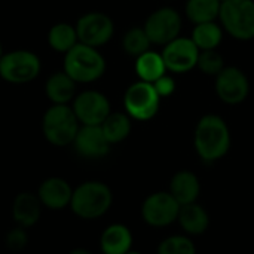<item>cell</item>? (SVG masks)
<instances>
[{
  "label": "cell",
  "instance_id": "obj_28",
  "mask_svg": "<svg viewBox=\"0 0 254 254\" xmlns=\"http://www.w3.org/2000/svg\"><path fill=\"white\" fill-rule=\"evenodd\" d=\"M196 67L204 74L216 77L226 65H225L222 54L217 52L216 49H211V51H201L199 52V58H198V65Z\"/></svg>",
  "mask_w": 254,
  "mask_h": 254
},
{
  "label": "cell",
  "instance_id": "obj_20",
  "mask_svg": "<svg viewBox=\"0 0 254 254\" xmlns=\"http://www.w3.org/2000/svg\"><path fill=\"white\" fill-rule=\"evenodd\" d=\"M177 223L186 232V235L199 237L207 232L210 226V216L201 204L193 202L180 207Z\"/></svg>",
  "mask_w": 254,
  "mask_h": 254
},
{
  "label": "cell",
  "instance_id": "obj_11",
  "mask_svg": "<svg viewBox=\"0 0 254 254\" xmlns=\"http://www.w3.org/2000/svg\"><path fill=\"white\" fill-rule=\"evenodd\" d=\"M70 106L80 125H101L112 113L109 98L95 89L77 92Z\"/></svg>",
  "mask_w": 254,
  "mask_h": 254
},
{
  "label": "cell",
  "instance_id": "obj_30",
  "mask_svg": "<svg viewBox=\"0 0 254 254\" xmlns=\"http://www.w3.org/2000/svg\"><path fill=\"white\" fill-rule=\"evenodd\" d=\"M153 86H155V89H156V92L159 94L161 98H167V97L173 95L174 91H176V82L168 74H164L156 82H153Z\"/></svg>",
  "mask_w": 254,
  "mask_h": 254
},
{
  "label": "cell",
  "instance_id": "obj_13",
  "mask_svg": "<svg viewBox=\"0 0 254 254\" xmlns=\"http://www.w3.org/2000/svg\"><path fill=\"white\" fill-rule=\"evenodd\" d=\"M216 94L217 97L231 106L243 103L250 92V83L247 76L238 67H225L216 76Z\"/></svg>",
  "mask_w": 254,
  "mask_h": 254
},
{
  "label": "cell",
  "instance_id": "obj_26",
  "mask_svg": "<svg viewBox=\"0 0 254 254\" xmlns=\"http://www.w3.org/2000/svg\"><path fill=\"white\" fill-rule=\"evenodd\" d=\"M152 42L147 37L146 31L143 27H134L131 30H128L122 39V48L124 51L131 55V57H140L141 54L150 51Z\"/></svg>",
  "mask_w": 254,
  "mask_h": 254
},
{
  "label": "cell",
  "instance_id": "obj_27",
  "mask_svg": "<svg viewBox=\"0 0 254 254\" xmlns=\"http://www.w3.org/2000/svg\"><path fill=\"white\" fill-rule=\"evenodd\" d=\"M158 254H196V247L189 235H171L161 241Z\"/></svg>",
  "mask_w": 254,
  "mask_h": 254
},
{
  "label": "cell",
  "instance_id": "obj_15",
  "mask_svg": "<svg viewBox=\"0 0 254 254\" xmlns=\"http://www.w3.org/2000/svg\"><path fill=\"white\" fill-rule=\"evenodd\" d=\"M37 196L43 207L52 211H60L70 207L73 188L61 177H48L37 189Z\"/></svg>",
  "mask_w": 254,
  "mask_h": 254
},
{
  "label": "cell",
  "instance_id": "obj_23",
  "mask_svg": "<svg viewBox=\"0 0 254 254\" xmlns=\"http://www.w3.org/2000/svg\"><path fill=\"white\" fill-rule=\"evenodd\" d=\"M100 127H101L107 141L112 146L127 140L128 135L131 134V128H132L131 118L127 113H121V112H112Z\"/></svg>",
  "mask_w": 254,
  "mask_h": 254
},
{
  "label": "cell",
  "instance_id": "obj_6",
  "mask_svg": "<svg viewBox=\"0 0 254 254\" xmlns=\"http://www.w3.org/2000/svg\"><path fill=\"white\" fill-rule=\"evenodd\" d=\"M219 21L234 39H254V0H222Z\"/></svg>",
  "mask_w": 254,
  "mask_h": 254
},
{
  "label": "cell",
  "instance_id": "obj_12",
  "mask_svg": "<svg viewBox=\"0 0 254 254\" xmlns=\"http://www.w3.org/2000/svg\"><path fill=\"white\" fill-rule=\"evenodd\" d=\"M199 52V48L190 37L179 36L173 42L167 43L161 54L167 70L176 74H182L193 70L198 65Z\"/></svg>",
  "mask_w": 254,
  "mask_h": 254
},
{
  "label": "cell",
  "instance_id": "obj_9",
  "mask_svg": "<svg viewBox=\"0 0 254 254\" xmlns=\"http://www.w3.org/2000/svg\"><path fill=\"white\" fill-rule=\"evenodd\" d=\"M180 204L170 192H155L141 204V217L152 228H167L177 222Z\"/></svg>",
  "mask_w": 254,
  "mask_h": 254
},
{
  "label": "cell",
  "instance_id": "obj_22",
  "mask_svg": "<svg viewBox=\"0 0 254 254\" xmlns=\"http://www.w3.org/2000/svg\"><path fill=\"white\" fill-rule=\"evenodd\" d=\"M79 43L76 27L68 22H57L48 31V45L52 51L65 55Z\"/></svg>",
  "mask_w": 254,
  "mask_h": 254
},
{
  "label": "cell",
  "instance_id": "obj_14",
  "mask_svg": "<svg viewBox=\"0 0 254 254\" xmlns=\"http://www.w3.org/2000/svg\"><path fill=\"white\" fill-rule=\"evenodd\" d=\"M73 147L82 158L101 159L110 152L112 144L107 141L100 125H80Z\"/></svg>",
  "mask_w": 254,
  "mask_h": 254
},
{
  "label": "cell",
  "instance_id": "obj_17",
  "mask_svg": "<svg viewBox=\"0 0 254 254\" xmlns=\"http://www.w3.org/2000/svg\"><path fill=\"white\" fill-rule=\"evenodd\" d=\"M45 95L51 104H71L77 95V83L64 71H54L45 83Z\"/></svg>",
  "mask_w": 254,
  "mask_h": 254
},
{
  "label": "cell",
  "instance_id": "obj_18",
  "mask_svg": "<svg viewBox=\"0 0 254 254\" xmlns=\"http://www.w3.org/2000/svg\"><path fill=\"white\" fill-rule=\"evenodd\" d=\"M42 202L37 193L21 192L15 196L12 204V217L18 226L31 228L34 226L42 216Z\"/></svg>",
  "mask_w": 254,
  "mask_h": 254
},
{
  "label": "cell",
  "instance_id": "obj_4",
  "mask_svg": "<svg viewBox=\"0 0 254 254\" xmlns=\"http://www.w3.org/2000/svg\"><path fill=\"white\" fill-rule=\"evenodd\" d=\"M80 124L70 104H51L42 116V134L57 147L73 144Z\"/></svg>",
  "mask_w": 254,
  "mask_h": 254
},
{
  "label": "cell",
  "instance_id": "obj_31",
  "mask_svg": "<svg viewBox=\"0 0 254 254\" xmlns=\"http://www.w3.org/2000/svg\"><path fill=\"white\" fill-rule=\"evenodd\" d=\"M68 254H92L89 250H86V249H82V247H77V249H73L71 252Z\"/></svg>",
  "mask_w": 254,
  "mask_h": 254
},
{
  "label": "cell",
  "instance_id": "obj_10",
  "mask_svg": "<svg viewBox=\"0 0 254 254\" xmlns=\"http://www.w3.org/2000/svg\"><path fill=\"white\" fill-rule=\"evenodd\" d=\"M143 28L152 45L165 46L180 36L182 16L173 7H161L147 16Z\"/></svg>",
  "mask_w": 254,
  "mask_h": 254
},
{
  "label": "cell",
  "instance_id": "obj_21",
  "mask_svg": "<svg viewBox=\"0 0 254 254\" xmlns=\"http://www.w3.org/2000/svg\"><path fill=\"white\" fill-rule=\"evenodd\" d=\"M167 65L162 54L155 51H147L135 58V73L140 80L153 83L164 74H167Z\"/></svg>",
  "mask_w": 254,
  "mask_h": 254
},
{
  "label": "cell",
  "instance_id": "obj_2",
  "mask_svg": "<svg viewBox=\"0 0 254 254\" xmlns=\"http://www.w3.org/2000/svg\"><path fill=\"white\" fill-rule=\"evenodd\" d=\"M113 204L112 189L98 180H88L73 189L70 210L82 220L103 217Z\"/></svg>",
  "mask_w": 254,
  "mask_h": 254
},
{
  "label": "cell",
  "instance_id": "obj_29",
  "mask_svg": "<svg viewBox=\"0 0 254 254\" xmlns=\"http://www.w3.org/2000/svg\"><path fill=\"white\" fill-rule=\"evenodd\" d=\"M4 244L10 252L24 250L28 244V234H27L25 228L16 225V228L10 229L4 237Z\"/></svg>",
  "mask_w": 254,
  "mask_h": 254
},
{
  "label": "cell",
  "instance_id": "obj_8",
  "mask_svg": "<svg viewBox=\"0 0 254 254\" xmlns=\"http://www.w3.org/2000/svg\"><path fill=\"white\" fill-rule=\"evenodd\" d=\"M79 43L100 48L109 43L115 34L113 19L103 12H86L76 22Z\"/></svg>",
  "mask_w": 254,
  "mask_h": 254
},
{
  "label": "cell",
  "instance_id": "obj_16",
  "mask_svg": "<svg viewBox=\"0 0 254 254\" xmlns=\"http://www.w3.org/2000/svg\"><path fill=\"white\" fill-rule=\"evenodd\" d=\"M174 199L180 205H188L198 202L201 193V183L195 173L189 170L177 171L170 180V190Z\"/></svg>",
  "mask_w": 254,
  "mask_h": 254
},
{
  "label": "cell",
  "instance_id": "obj_19",
  "mask_svg": "<svg viewBox=\"0 0 254 254\" xmlns=\"http://www.w3.org/2000/svg\"><path fill=\"white\" fill-rule=\"evenodd\" d=\"M132 247V234L128 226L113 223L107 226L100 237L103 254H127Z\"/></svg>",
  "mask_w": 254,
  "mask_h": 254
},
{
  "label": "cell",
  "instance_id": "obj_1",
  "mask_svg": "<svg viewBox=\"0 0 254 254\" xmlns=\"http://www.w3.org/2000/svg\"><path fill=\"white\" fill-rule=\"evenodd\" d=\"M193 146L198 156L207 164L225 158L231 149V131L225 119L219 115L202 116L195 127Z\"/></svg>",
  "mask_w": 254,
  "mask_h": 254
},
{
  "label": "cell",
  "instance_id": "obj_33",
  "mask_svg": "<svg viewBox=\"0 0 254 254\" xmlns=\"http://www.w3.org/2000/svg\"><path fill=\"white\" fill-rule=\"evenodd\" d=\"M127 254H143V253H140V252H135V250H132V249H131V250H129V252H128Z\"/></svg>",
  "mask_w": 254,
  "mask_h": 254
},
{
  "label": "cell",
  "instance_id": "obj_25",
  "mask_svg": "<svg viewBox=\"0 0 254 254\" xmlns=\"http://www.w3.org/2000/svg\"><path fill=\"white\" fill-rule=\"evenodd\" d=\"M222 0H188L186 16L193 24L211 22L219 19Z\"/></svg>",
  "mask_w": 254,
  "mask_h": 254
},
{
  "label": "cell",
  "instance_id": "obj_7",
  "mask_svg": "<svg viewBox=\"0 0 254 254\" xmlns=\"http://www.w3.org/2000/svg\"><path fill=\"white\" fill-rule=\"evenodd\" d=\"M161 97L153 83L137 80L128 86L124 95L125 113L135 121L146 122L156 116L161 106Z\"/></svg>",
  "mask_w": 254,
  "mask_h": 254
},
{
  "label": "cell",
  "instance_id": "obj_32",
  "mask_svg": "<svg viewBox=\"0 0 254 254\" xmlns=\"http://www.w3.org/2000/svg\"><path fill=\"white\" fill-rule=\"evenodd\" d=\"M3 55H4V51H3V45H1V42H0V60L3 58Z\"/></svg>",
  "mask_w": 254,
  "mask_h": 254
},
{
  "label": "cell",
  "instance_id": "obj_3",
  "mask_svg": "<svg viewBox=\"0 0 254 254\" xmlns=\"http://www.w3.org/2000/svg\"><path fill=\"white\" fill-rule=\"evenodd\" d=\"M107 64L98 48H92L83 43H77L71 48L63 61V70L79 85L92 83L103 77Z\"/></svg>",
  "mask_w": 254,
  "mask_h": 254
},
{
  "label": "cell",
  "instance_id": "obj_5",
  "mask_svg": "<svg viewBox=\"0 0 254 254\" xmlns=\"http://www.w3.org/2000/svg\"><path fill=\"white\" fill-rule=\"evenodd\" d=\"M42 71V61L37 54L28 49L4 52L0 60V77L10 85H25L37 79Z\"/></svg>",
  "mask_w": 254,
  "mask_h": 254
},
{
  "label": "cell",
  "instance_id": "obj_24",
  "mask_svg": "<svg viewBox=\"0 0 254 254\" xmlns=\"http://www.w3.org/2000/svg\"><path fill=\"white\" fill-rule=\"evenodd\" d=\"M223 31H225L223 27L219 25L217 21L195 24L190 39L195 42L199 51H211V49H217V46L222 43Z\"/></svg>",
  "mask_w": 254,
  "mask_h": 254
}]
</instances>
